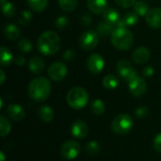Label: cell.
Returning a JSON list of instances; mask_svg holds the SVG:
<instances>
[{
  "label": "cell",
  "mask_w": 161,
  "mask_h": 161,
  "mask_svg": "<svg viewBox=\"0 0 161 161\" xmlns=\"http://www.w3.org/2000/svg\"><path fill=\"white\" fill-rule=\"evenodd\" d=\"M27 91L29 96L34 101L43 102L50 96L52 85L47 78L39 76L30 81Z\"/></svg>",
  "instance_id": "1"
},
{
  "label": "cell",
  "mask_w": 161,
  "mask_h": 161,
  "mask_svg": "<svg viewBox=\"0 0 161 161\" xmlns=\"http://www.w3.org/2000/svg\"><path fill=\"white\" fill-rule=\"evenodd\" d=\"M61 41L59 36L51 30L43 32L38 39L37 46L39 51L45 56L55 55L60 48Z\"/></svg>",
  "instance_id": "2"
},
{
  "label": "cell",
  "mask_w": 161,
  "mask_h": 161,
  "mask_svg": "<svg viewBox=\"0 0 161 161\" xmlns=\"http://www.w3.org/2000/svg\"><path fill=\"white\" fill-rule=\"evenodd\" d=\"M112 45L122 51L128 50L134 42L132 32L126 26H118L114 28L110 35Z\"/></svg>",
  "instance_id": "3"
},
{
  "label": "cell",
  "mask_w": 161,
  "mask_h": 161,
  "mask_svg": "<svg viewBox=\"0 0 161 161\" xmlns=\"http://www.w3.org/2000/svg\"><path fill=\"white\" fill-rule=\"evenodd\" d=\"M66 101L72 108L80 109L86 107V105L88 104L89 94L85 89L75 87L68 92L66 95Z\"/></svg>",
  "instance_id": "4"
},
{
  "label": "cell",
  "mask_w": 161,
  "mask_h": 161,
  "mask_svg": "<svg viewBox=\"0 0 161 161\" xmlns=\"http://www.w3.org/2000/svg\"><path fill=\"white\" fill-rule=\"evenodd\" d=\"M134 125L132 117L128 114H120L113 120L111 129L115 134L125 135L130 132Z\"/></svg>",
  "instance_id": "5"
},
{
  "label": "cell",
  "mask_w": 161,
  "mask_h": 161,
  "mask_svg": "<svg viewBox=\"0 0 161 161\" xmlns=\"http://www.w3.org/2000/svg\"><path fill=\"white\" fill-rule=\"evenodd\" d=\"M98 33L94 30H86L84 31L80 37H79V44L80 47L86 51L92 50L94 49L98 42H99V38H98Z\"/></svg>",
  "instance_id": "6"
},
{
  "label": "cell",
  "mask_w": 161,
  "mask_h": 161,
  "mask_svg": "<svg viewBox=\"0 0 161 161\" xmlns=\"http://www.w3.org/2000/svg\"><path fill=\"white\" fill-rule=\"evenodd\" d=\"M80 152H81L80 144L74 140L65 142L60 148L61 156L65 159H68V160H72V159H75V158H77L78 155L80 154Z\"/></svg>",
  "instance_id": "7"
},
{
  "label": "cell",
  "mask_w": 161,
  "mask_h": 161,
  "mask_svg": "<svg viewBox=\"0 0 161 161\" xmlns=\"http://www.w3.org/2000/svg\"><path fill=\"white\" fill-rule=\"evenodd\" d=\"M128 88L131 94L135 97H142L147 92V84L143 77L137 75L128 81Z\"/></svg>",
  "instance_id": "8"
},
{
  "label": "cell",
  "mask_w": 161,
  "mask_h": 161,
  "mask_svg": "<svg viewBox=\"0 0 161 161\" xmlns=\"http://www.w3.org/2000/svg\"><path fill=\"white\" fill-rule=\"evenodd\" d=\"M116 70L118 75L127 81H129L131 78L138 75V73L134 70L131 63L126 59H120L116 64Z\"/></svg>",
  "instance_id": "9"
},
{
  "label": "cell",
  "mask_w": 161,
  "mask_h": 161,
  "mask_svg": "<svg viewBox=\"0 0 161 161\" xmlns=\"http://www.w3.org/2000/svg\"><path fill=\"white\" fill-rule=\"evenodd\" d=\"M67 67L62 62H54L48 68V75L54 81H61L67 75Z\"/></svg>",
  "instance_id": "10"
},
{
  "label": "cell",
  "mask_w": 161,
  "mask_h": 161,
  "mask_svg": "<svg viewBox=\"0 0 161 161\" xmlns=\"http://www.w3.org/2000/svg\"><path fill=\"white\" fill-rule=\"evenodd\" d=\"M87 67L89 71L92 74H99L103 71L105 67V60L103 57L99 54H92L88 58Z\"/></svg>",
  "instance_id": "11"
},
{
  "label": "cell",
  "mask_w": 161,
  "mask_h": 161,
  "mask_svg": "<svg viewBox=\"0 0 161 161\" xmlns=\"http://www.w3.org/2000/svg\"><path fill=\"white\" fill-rule=\"evenodd\" d=\"M145 20L152 28H161V8H151L145 16Z\"/></svg>",
  "instance_id": "12"
},
{
  "label": "cell",
  "mask_w": 161,
  "mask_h": 161,
  "mask_svg": "<svg viewBox=\"0 0 161 161\" xmlns=\"http://www.w3.org/2000/svg\"><path fill=\"white\" fill-rule=\"evenodd\" d=\"M71 132L75 139L81 140L87 137L89 133V127L83 121H76L72 125Z\"/></svg>",
  "instance_id": "13"
},
{
  "label": "cell",
  "mask_w": 161,
  "mask_h": 161,
  "mask_svg": "<svg viewBox=\"0 0 161 161\" xmlns=\"http://www.w3.org/2000/svg\"><path fill=\"white\" fill-rule=\"evenodd\" d=\"M6 112L10 119H12L13 121H16V122L22 121L25 117V110L23 109V108L21 106H19L17 104L8 105L6 109Z\"/></svg>",
  "instance_id": "14"
},
{
  "label": "cell",
  "mask_w": 161,
  "mask_h": 161,
  "mask_svg": "<svg viewBox=\"0 0 161 161\" xmlns=\"http://www.w3.org/2000/svg\"><path fill=\"white\" fill-rule=\"evenodd\" d=\"M103 17H104V21L110 24L113 26H117L122 19L119 11L114 8H108L103 13Z\"/></svg>",
  "instance_id": "15"
},
{
  "label": "cell",
  "mask_w": 161,
  "mask_h": 161,
  "mask_svg": "<svg viewBox=\"0 0 161 161\" xmlns=\"http://www.w3.org/2000/svg\"><path fill=\"white\" fill-rule=\"evenodd\" d=\"M87 5L89 9L96 15L103 14L108 8L107 0H88Z\"/></svg>",
  "instance_id": "16"
},
{
  "label": "cell",
  "mask_w": 161,
  "mask_h": 161,
  "mask_svg": "<svg viewBox=\"0 0 161 161\" xmlns=\"http://www.w3.org/2000/svg\"><path fill=\"white\" fill-rule=\"evenodd\" d=\"M132 58H133V60L137 64L146 63L150 58V51L146 47H143V46L139 47L133 52Z\"/></svg>",
  "instance_id": "17"
},
{
  "label": "cell",
  "mask_w": 161,
  "mask_h": 161,
  "mask_svg": "<svg viewBox=\"0 0 161 161\" xmlns=\"http://www.w3.org/2000/svg\"><path fill=\"white\" fill-rule=\"evenodd\" d=\"M44 66H45V63H44L43 58H42L41 57H38V56L30 58V60L28 62L29 71H31L35 75L41 74L44 70Z\"/></svg>",
  "instance_id": "18"
},
{
  "label": "cell",
  "mask_w": 161,
  "mask_h": 161,
  "mask_svg": "<svg viewBox=\"0 0 161 161\" xmlns=\"http://www.w3.org/2000/svg\"><path fill=\"white\" fill-rule=\"evenodd\" d=\"M139 21V15L135 12V11H129L127 13H125L124 15V17H122L119 25L116 26H131L134 25L138 23Z\"/></svg>",
  "instance_id": "19"
},
{
  "label": "cell",
  "mask_w": 161,
  "mask_h": 161,
  "mask_svg": "<svg viewBox=\"0 0 161 161\" xmlns=\"http://www.w3.org/2000/svg\"><path fill=\"white\" fill-rule=\"evenodd\" d=\"M3 33H4V36L7 39L13 41V40H16V39H18L20 37L21 31H20V28L17 25L9 24V25H5V27L3 29Z\"/></svg>",
  "instance_id": "20"
},
{
  "label": "cell",
  "mask_w": 161,
  "mask_h": 161,
  "mask_svg": "<svg viewBox=\"0 0 161 161\" xmlns=\"http://www.w3.org/2000/svg\"><path fill=\"white\" fill-rule=\"evenodd\" d=\"M40 119L44 123H50L54 118V111L49 106H42L38 111Z\"/></svg>",
  "instance_id": "21"
},
{
  "label": "cell",
  "mask_w": 161,
  "mask_h": 161,
  "mask_svg": "<svg viewBox=\"0 0 161 161\" xmlns=\"http://www.w3.org/2000/svg\"><path fill=\"white\" fill-rule=\"evenodd\" d=\"M13 60V55L8 48L6 46H1L0 50V63L2 66L9 65Z\"/></svg>",
  "instance_id": "22"
},
{
  "label": "cell",
  "mask_w": 161,
  "mask_h": 161,
  "mask_svg": "<svg viewBox=\"0 0 161 161\" xmlns=\"http://www.w3.org/2000/svg\"><path fill=\"white\" fill-rule=\"evenodd\" d=\"M113 30H114L113 29V25H111L110 24L107 23L106 21L100 22L99 25H97V33L102 38L108 37L109 35H111Z\"/></svg>",
  "instance_id": "23"
},
{
  "label": "cell",
  "mask_w": 161,
  "mask_h": 161,
  "mask_svg": "<svg viewBox=\"0 0 161 161\" xmlns=\"http://www.w3.org/2000/svg\"><path fill=\"white\" fill-rule=\"evenodd\" d=\"M27 3L32 10L36 12H42L46 8L48 0H27Z\"/></svg>",
  "instance_id": "24"
},
{
  "label": "cell",
  "mask_w": 161,
  "mask_h": 161,
  "mask_svg": "<svg viewBox=\"0 0 161 161\" xmlns=\"http://www.w3.org/2000/svg\"><path fill=\"white\" fill-rule=\"evenodd\" d=\"M103 86L108 90H114L119 85V79L113 75H108L103 78Z\"/></svg>",
  "instance_id": "25"
},
{
  "label": "cell",
  "mask_w": 161,
  "mask_h": 161,
  "mask_svg": "<svg viewBox=\"0 0 161 161\" xmlns=\"http://www.w3.org/2000/svg\"><path fill=\"white\" fill-rule=\"evenodd\" d=\"M10 130H11V125L9 121L4 115H1L0 116V136L3 138L8 136L10 133Z\"/></svg>",
  "instance_id": "26"
},
{
  "label": "cell",
  "mask_w": 161,
  "mask_h": 161,
  "mask_svg": "<svg viewBox=\"0 0 161 161\" xmlns=\"http://www.w3.org/2000/svg\"><path fill=\"white\" fill-rule=\"evenodd\" d=\"M91 108L93 114L95 115H102L106 110V105L105 103L100 99H95L92 102Z\"/></svg>",
  "instance_id": "27"
},
{
  "label": "cell",
  "mask_w": 161,
  "mask_h": 161,
  "mask_svg": "<svg viewBox=\"0 0 161 161\" xmlns=\"http://www.w3.org/2000/svg\"><path fill=\"white\" fill-rule=\"evenodd\" d=\"M133 7H134V11L139 16H146L148 11L150 10L149 6L144 1H137Z\"/></svg>",
  "instance_id": "28"
},
{
  "label": "cell",
  "mask_w": 161,
  "mask_h": 161,
  "mask_svg": "<svg viewBox=\"0 0 161 161\" xmlns=\"http://www.w3.org/2000/svg\"><path fill=\"white\" fill-rule=\"evenodd\" d=\"M60 8L64 11H73L77 7V0H58Z\"/></svg>",
  "instance_id": "29"
},
{
  "label": "cell",
  "mask_w": 161,
  "mask_h": 161,
  "mask_svg": "<svg viewBox=\"0 0 161 161\" xmlns=\"http://www.w3.org/2000/svg\"><path fill=\"white\" fill-rule=\"evenodd\" d=\"M86 152L91 156H96L100 152V145L97 142H90L85 146Z\"/></svg>",
  "instance_id": "30"
},
{
  "label": "cell",
  "mask_w": 161,
  "mask_h": 161,
  "mask_svg": "<svg viewBox=\"0 0 161 161\" xmlns=\"http://www.w3.org/2000/svg\"><path fill=\"white\" fill-rule=\"evenodd\" d=\"M2 11L5 16L13 17L14 15H16V7L14 6V4L7 2L6 4L2 5Z\"/></svg>",
  "instance_id": "31"
},
{
  "label": "cell",
  "mask_w": 161,
  "mask_h": 161,
  "mask_svg": "<svg viewBox=\"0 0 161 161\" xmlns=\"http://www.w3.org/2000/svg\"><path fill=\"white\" fill-rule=\"evenodd\" d=\"M17 47L22 53H28L32 50V43L27 39H21L17 44Z\"/></svg>",
  "instance_id": "32"
},
{
  "label": "cell",
  "mask_w": 161,
  "mask_h": 161,
  "mask_svg": "<svg viewBox=\"0 0 161 161\" xmlns=\"http://www.w3.org/2000/svg\"><path fill=\"white\" fill-rule=\"evenodd\" d=\"M32 20V13L28 10H24L23 12H21L20 16H19V23L22 25H27Z\"/></svg>",
  "instance_id": "33"
},
{
  "label": "cell",
  "mask_w": 161,
  "mask_h": 161,
  "mask_svg": "<svg viewBox=\"0 0 161 161\" xmlns=\"http://www.w3.org/2000/svg\"><path fill=\"white\" fill-rule=\"evenodd\" d=\"M68 22H69V20H68V18L66 16H59L56 20L55 25H56L57 28L62 30V29H64L68 25Z\"/></svg>",
  "instance_id": "34"
},
{
  "label": "cell",
  "mask_w": 161,
  "mask_h": 161,
  "mask_svg": "<svg viewBox=\"0 0 161 161\" xmlns=\"http://www.w3.org/2000/svg\"><path fill=\"white\" fill-rule=\"evenodd\" d=\"M117 5L120 6L123 8H131L135 5L136 0H115Z\"/></svg>",
  "instance_id": "35"
},
{
  "label": "cell",
  "mask_w": 161,
  "mask_h": 161,
  "mask_svg": "<svg viewBox=\"0 0 161 161\" xmlns=\"http://www.w3.org/2000/svg\"><path fill=\"white\" fill-rule=\"evenodd\" d=\"M135 113L139 118H145L148 115V108L146 107H140L137 108Z\"/></svg>",
  "instance_id": "36"
},
{
  "label": "cell",
  "mask_w": 161,
  "mask_h": 161,
  "mask_svg": "<svg viewBox=\"0 0 161 161\" xmlns=\"http://www.w3.org/2000/svg\"><path fill=\"white\" fill-rule=\"evenodd\" d=\"M153 145H154L155 150L161 154V133L156 136V138L154 139Z\"/></svg>",
  "instance_id": "37"
},
{
  "label": "cell",
  "mask_w": 161,
  "mask_h": 161,
  "mask_svg": "<svg viewBox=\"0 0 161 161\" xmlns=\"http://www.w3.org/2000/svg\"><path fill=\"white\" fill-rule=\"evenodd\" d=\"M80 21H81V24H82L83 25L87 26V25H89L92 23V17H91V15H90L89 13H84V14L81 15Z\"/></svg>",
  "instance_id": "38"
},
{
  "label": "cell",
  "mask_w": 161,
  "mask_h": 161,
  "mask_svg": "<svg viewBox=\"0 0 161 161\" xmlns=\"http://www.w3.org/2000/svg\"><path fill=\"white\" fill-rule=\"evenodd\" d=\"M74 58H75V51L72 49L66 50L63 54V58L66 61H72L74 59Z\"/></svg>",
  "instance_id": "39"
},
{
  "label": "cell",
  "mask_w": 161,
  "mask_h": 161,
  "mask_svg": "<svg viewBox=\"0 0 161 161\" xmlns=\"http://www.w3.org/2000/svg\"><path fill=\"white\" fill-rule=\"evenodd\" d=\"M155 71H154V68L152 66H147L143 69L142 71V75L145 76V77H150L154 75Z\"/></svg>",
  "instance_id": "40"
},
{
  "label": "cell",
  "mask_w": 161,
  "mask_h": 161,
  "mask_svg": "<svg viewBox=\"0 0 161 161\" xmlns=\"http://www.w3.org/2000/svg\"><path fill=\"white\" fill-rule=\"evenodd\" d=\"M14 62L19 65V66H22L25 63V58L23 57V56H17L15 58H14Z\"/></svg>",
  "instance_id": "41"
},
{
  "label": "cell",
  "mask_w": 161,
  "mask_h": 161,
  "mask_svg": "<svg viewBox=\"0 0 161 161\" xmlns=\"http://www.w3.org/2000/svg\"><path fill=\"white\" fill-rule=\"evenodd\" d=\"M0 76H1L0 84L3 85V84H4V81H5V78H6V75H5V73H4V71H3L2 69L0 70Z\"/></svg>",
  "instance_id": "42"
},
{
  "label": "cell",
  "mask_w": 161,
  "mask_h": 161,
  "mask_svg": "<svg viewBox=\"0 0 161 161\" xmlns=\"http://www.w3.org/2000/svg\"><path fill=\"white\" fill-rule=\"evenodd\" d=\"M0 158H1V161H5V155L3 152L0 153Z\"/></svg>",
  "instance_id": "43"
},
{
  "label": "cell",
  "mask_w": 161,
  "mask_h": 161,
  "mask_svg": "<svg viewBox=\"0 0 161 161\" xmlns=\"http://www.w3.org/2000/svg\"><path fill=\"white\" fill-rule=\"evenodd\" d=\"M7 3V0H1V4L2 5H4V4H6Z\"/></svg>",
  "instance_id": "44"
}]
</instances>
